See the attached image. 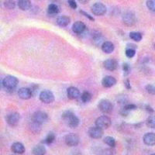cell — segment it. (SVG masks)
Here are the masks:
<instances>
[{"label":"cell","mask_w":155,"mask_h":155,"mask_svg":"<svg viewBox=\"0 0 155 155\" xmlns=\"http://www.w3.org/2000/svg\"><path fill=\"white\" fill-rule=\"evenodd\" d=\"M147 7L150 11L155 12V0H147Z\"/></svg>","instance_id":"cell-31"},{"label":"cell","mask_w":155,"mask_h":155,"mask_svg":"<svg viewBox=\"0 0 155 155\" xmlns=\"http://www.w3.org/2000/svg\"><path fill=\"white\" fill-rule=\"evenodd\" d=\"M136 51L134 48H128L127 50H126V55H127V58H132L135 56Z\"/></svg>","instance_id":"cell-32"},{"label":"cell","mask_w":155,"mask_h":155,"mask_svg":"<svg viewBox=\"0 0 155 155\" xmlns=\"http://www.w3.org/2000/svg\"><path fill=\"white\" fill-rule=\"evenodd\" d=\"M64 141L68 147H74L77 146L79 143V137L76 134H69L65 137Z\"/></svg>","instance_id":"cell-10"},{"label":"cell","mask_w":155,"mask_h":155,"mask_svg":"<svg viewBox=\"0 0 155 155\" xmlns=\"http://www.w3.org/2000/svg\"><path fill=\"white\" fill-rule=\"evenodd\" d=\"M6 122L9 126L15 127L19 124L20 116L18 113H12L6 116Z\"/></svg>","instance_id":"cell-11"},{"label":"cell","mask_w":155,"mask_h":155,"mask_svg":"<svg viewBox=\"0 0 155 155\" xmlns=\"http://www.w3.org/2000/svg\"><path fill=\"white\" fill-rule=\"evenodd\" d=\"M124 109L127 110V111H130V110H134V109H137V106L134 104H127L124 108Z\"/></svg>","instance_id":"cell-35"},{"label":"cell","mask_w":155,"mask_h":155,"mask_svg":"<svg viewBox=\"0 0 155 155\" xmlns=\"http://www.w3.org/2000/svg\"><path fill=\"white\" fill-rule=\"evenodd\" d=\"M106 5L101 2H96L92 6V12L95 16H103L106 12Z\"/></svg>","instance_id":"cell-8"},{"label":"cell","mask_w":155,"mask_h":155,"mask_svg":"<svg viewBox=\"0 0 155 155\" xmlns=\"http://www.w3.org/2000/svg\"><path fill=\"white\" fill-rule=\"evenodd\" d=\"M68 2L71 9H75L77 8V3H76L75 0H68Z\"/></svg>","instance_id":"cell-36"},{"label":"cell","mask_w":155,"mask_h":155,"mask_svg":"<svg viewBox=\"0 0 155 155\" xmlns=\"http://www.w3.org/2000/svg\"><path fill=\"white\" fill-rule=\"evenodd\" d=\"M11 150L14 153H18V154H22L25 153V147L23 146V143H19V142H16V143H12L11 147Z\"/></svg>","instance_id":"cell-17"},{"label":"cell","mask_w":155,"mask_h":155,"mask_svg":"<svg viewBox=\"0 0 155 155\" xmlns=\"http://www.w3.org/2000/svg\"><path fill=\"white\" fill-rule=\"evenodd\" d=\"M62 118L71 128H76L79 125V119L78 118L77 116L74 115V113L71 110H67V111L64 112L63 114H62Z\"/></svg>","instance_id":"cell-1"},{"label":"cell","mask_w":155,"mask_h":155,"mask_svg":"<svg viewBox=\"0 0 155 155\" xmlns=\"http://www.w3.org/2000/svg\"><path fill=\"white\" fill-rule=\"evenodd\" d=\"M18 95L20 99H25V100H27V99H30L33 95H32L31 90L30 88H22L18 91Z\"/></svg>","instance_id":"cell-15"},{"label":"cell","mask_w":155,"mask_h":155,"mask_svg":"<svg viewBox=\"0 0 155 155\" xmlns=\"http://www.w3.org/2000/svg\"><path fill=\"white\" fill-rule=\"evenodd\" d=\"M102 50L106 54H111L114 51V45L110 41H106L102 44Z\"/></svg>","instance_id":"cell-20"},{"label":"cell","mask_w":155,"mask_h":155,"mask_svg":"<svg viewBox=\"0 0 155 155\" xmlns=\"http://www.w3.org/2000/svg\"><path fill=\"white\" fill-rule=\"evenodd\" d=\"M145 108H146L147 111L149 112V113H153V112H154V111H153V109H152V108L150 107V106H148V105H147V106H146V107H145Z\"/></svg>","instance_id":"cell-39"},{"label":"cell","mask_w":155,"mask_h":155,"mask_svg":"<svg viewBox=\"0 0 155 155\" xmlns=\"http://www.w3.org/2000/svg\"><path fill=\"white\" fill-rule=\"evenodd\" d=\"M4 6L8 9H13L16 7V2L13 0H5L4 2Z\"/></svg>","instance_id":"cell-28"},{"label":"cell","mask_w":155,"mask_h":155,"mask_svg":"<svg viewBox=\"0 0 155 155\" xmlns=\"http://www.w3.org/2000/svg\"><path fill=\"white\" fill-rule=\"evenodd\" d=\"M81 98L83 102H88L92 99V95L88 92H84L81 95Z\"/></svg>","instance_id":"cell-30"},{"label":"cell","mask_w":155,"mask_h":155,"mask_svg":"<svg viewBox=\"0 0 155 155\" xmlns=\"http://www.w3.org/2000/svg\"><path fill=\"white\" fill-rule=\"evenodd\" d=\"M60 12V8L56 4H50L48 8V12L49 15H56Z\"/></svg>","instance_id":"cell-23"},{"label":"cell","mask_w":155,"mask_h":155,"mask_svg":"<svg viewBox=\"0 0 155 155\" xmlns=\"http://www.w3.org/2000/svg\"><path fill=\"white\" fill-rule=\"evenodd\" d=\"M47 152L46 148L44 145H37V146L34 147L33 148V150H32V153L35 155H44Z\"/></svg>","instance_id":"cell-22"},{"label":"cell","mask_w":155,"mask_h":155,"mask_svg":"<svg viewBox=\"0 0 155 155\" xmlns=\"http://www.w3.org/2000/svg\"><path fill=\"white\" fill-rule=\"evenodd\" d=\"M81 12V13L82 15H84V16H86V17L88 18V19H90V20H92V21H94V20H95V19H94V18L92 17V16H90L89 14H88V13H87L86 12H84V11H81V12Z\"/></svg>","instance_id":"cell-37"},{"label":"cell","mask_w":155,"mask_h":155,"mask_svg":"<svg viewBox=\"0 0 155 155\" xmlns=\"http://www.w3.org/2000/svg\"><path fill=\"white\" fill-rule=\"evenodd\" d=\"M146 90L147 92L150 95H155V85L149 84L146 86Z\"/></svg>","instance_id":"cell-33"},{"label":"cell","mask_w":155,"mask_h":155,"mask_svg":"<svg viewBox=\"0 0 155 155\" xmlns=\"http://www.w3.org/2000/svg\"><path fill=\"white\" fill-rule=\"evenodd\" d=\"M40 100L44 103L50 104L54 101V95L50 90H44L40 94Z\"/></svg>","instance_id":"cell-5"},{"label":"cell","mask_w":155,"mask_h":155,"mask_svg":"<svg viewBox=\"0 0 155 155\" xmlns=\"http://www.w3.org/2000/svg\"><path fill=\"white\" fill-rule=\"evenodd\" d=\"M146 124L149 128L155 129V116H150L147 119Z\"/></svg>","instance_id":"cell-25"},{"label":"cell","mask_w":155,"mask_h":155,"mask_svg":"<svg viewBox=\"0 0 155 155\" xmlns=\"http://www.w3.org/2000/svg\"><path fill=\"white\" fill-rule=\"evenodd\" d=\"M143 143L147 146H154L155 145V134L154 133H147L143 137Z\"/></svg>","instance_id":"cell-12"},{"label":"cell","mask_w":155,"mask_h":155,"mask_svg":"<svg viewBox=\"0 0 155 155\" xmlns=\"http://www.w3.org/2000/svg\"><path fill=\"white\" fill-rule=\"evenodd\" d=\"M86 29L85 24L81 21H77L73 24L72 26V30L74 33L77 34H81L84 33Z\"/></svg>","instance_id":"cell-14"},{"label":"cell","mask_w":155,"mask_h":155,"mask_svg":"<svg viewBox=\"0 0 155 155\" xmlns=\"http://www.w3.org/2000/svg\"><path fill=\"white\" fill-rule=\"evenodd\" d=\"M116 80L113 76H106L102 80V85L105 88H111L113 85H116Z\"/></svg>","instance_id":"cell-16"},{"label":"cell","mask_w":155,"mask_h":155,"mask_svg":"<svg viewBox=\"0 0 155 155\" xmlns=\"http://www.w3.org/2000/svg\"><path fill=\"white\" fill-rule=\"evenodd\" d=\"M57 23L58 26L61 27H67L68 25L70 23V18L67 16H61L57 19Z\"/></svg>","instance_id":"cell-21"},{"label":"cell","mask_w":155,"mask_h":155,"mask_svg":"<svg viewBox=\"0 0 155 155\" xmlns=\"http://www.w3.org/2000/svg\"><path fill=\"white\" fill-rule=\"evenodd\" d=\"M130 39H132L133 41H136V42H139L142 40L143 36L139 32H131L130 34Z\"/></svg>","instance_id":"cell-24"},{"label":"cell","mask_w":155,"mask_h":155,"mask_svg":"<svg viewBox=\"0 0 155 155\" xmlns=\"http://www.w3.org/2000/svg\"><path fill=\"white\" fill-rule=\"evenodd\" d=\"M135 14L132 12H127L123 16V22L127 27H132L136 23Z\"/></svg>","instance_id":"cell-7"},{"label":"cell","mask_w":155,"mask_h":155,"mask_svg":"<svg viewBox=\"0 0 155 155\" xmlns=\"http://www.w3.org/2000/svg\"><path fill=\"white\" fill-rule=\"evenodd\" d=\"M17 5L19 9L23 11L29 10L32 6V3L30 0H19Z\"/></svg>","instance_id":"cell-19"},{"label":"cell","mask_w":155,"mask_h":155,"mask_svg":"<svg viewBox=\"0 0 155 155\" xmlns=\"http://www.w3.org/2000/svg\"><path fill=\"white\" fill-rule=\"evenodd\" d=\"M48 120V115L43 111H37L32 116V121L38 124H43Z\"/></svg>","instance_id":"cell-3"},{"label":"cell","mask_w":155,"mask_h":155,"mask_svg":"<svg viewBox=\"0 0 155 155\" xmlns=\"http://www.w3.org/2000/svg\"><path fill=\"white\" fill-rule=\"evenodd\" d=\"M55 140V135L53 133H50L48 136L46 137V139L44 140V143L47 144H51L53 143Z\"/></svg>","instance_id":"cell-29"},{"label":"cell","mask_w":155,"mask_h":155,"mask_svg":"<svg viewBox=\"0 0 155 155\" xmlns=\"http://www.w3.org/2000/svg\"><path fill=\"white\" fill-rule=\"evenodd\" d=\"M41 124H38L37 123H34V122L32 121V124H30V130H32V132L34 133V134H37L41 131Z\"/></svg>","instance_id":"cell-27"},{"label":"cell","mask_w":155,"mask_h":155,"mask_svg":"<svg viewBox=\"0 0 155 155\" xmlns=\"http://www.w3.org/2000/svg\"><path fill=\"white\" fill-rule=\"evenodd\" d=\"M67 95L69 99H76L80 95V92L77 88L71 86L68 88Z\"/></svg>","instance_id":"cell-18"},{"label":"cell","mask_w":155,"mask_h":155,"mask_svg":"<svg viewBox=\"0 0 155 155\" xmlns=\"http://www.w3.org/2000/svg\"><path fill=\"white\" fill-rule=\"evenodd\" d=\"M88 136L93 139H100L103 136V130L98 127H93L88 130Z\"/></svg>","instance_id":"cell-9"},{"label":"cell","mask_w":155,"mask_h":155,"mask_svg":"<svg viewBox=\"0 0 155 155\" xmlns=\"http://www.w3.org/2000/svg\"><path fill=\"white\" fill-rule=\"evenodd\" d=\"M99 109L103 113H110L113 109V105L107 99H102L99 103Z\"/></svg>","instance_id":"cell-6"},{"label":"cell","mask_w":155,"mask_h":155,"mask_svg":"<svg viewBox=\"0 0 155 155\" xmlns=\"http://www.w3.org/2000/svg\"><path fill=\"white\" fill-rule=\"evenodd\" d=\"M111 120L109 117L106 116H99V118L95 120V125L96 127H99V128L105 130V129H108L110 126H111Z\"/></svg>","instance_id":"cell-4"},{"label":"cell","mask_w":155,"mask_h":155,"mask_svg":"<svg viewBox=\"0 0 155 155\" xmlns=\"http://www.w3.org/2000/svg\"><path fill=\"white\" fill-rule=\"evenodd\" d=\"M125 86L127 89H130L131 88L130 84V81H129V79H127L125 81Z\"/></svg>","instance_id":"cell-38"},{"label":"cell","mask_w":155,"mask_h":155,"mask_svg":"<svg viewBox=\"0 0 155 155\" xmlns=\"http://www.w3.org/2000/svg\"><path fill=\"white\" fill-rule=\"evenodd\" d=\"M103 66H104V68L106 70L113 71H115L117 68L118 64H117V61L116 60L111 58V59H107V60L103 62Z\"/></svg>","instance_id":"cell-13"},{"label":"cell","mask_w":155,"mask_h":155,"mask_svg":"<svg viewBox=\"0 0 155 155\" xmlns=\"http://www.w3.org/2000/svg\"><path fill=\"white\" fill-rule=\"evenodd\" d=\"M90 0H78V2L81 4H87Z\"/></svg>","instance_id":"cell-40"},{"label":"cell","mask_w":155,"mask_h":155,"mask_svg":"<svg viewBox=\"0 0 155 155\" xmlns=\"http://www.w3.org/2000/svg\"><path fill=\"white\" fill-rule=\"evenodd\" d=\"M2 83H3V87L5 88H6L7 90H13L18 85L19 80L17 78L14 77V76L9 75L6 76L2 80Z\"/></svg>","instance_id":"cell-2"},{"label":"cell","mask_w":155,"mask_h":155,"mask_svg":"<svg viewBox=\"0 0 155 155\" xmlns=\"http://www.w3.org/2000/svg\"><path fill=\"white\" fill-rule=\"evenodd\" d=\"M3 87V83H2V80L0 78V89H2Z\"/></svg>","instance_id":"cell-41"},{"label":"cell","mask_w":155,"mask_h":155,"mask_svg":"<svg viewBox=\"0 0 155 155\" xmlns=\"http://www.w3.org/2000/svg\"><path fill=\"white\" fill-rule=\"evenodd\" d=\"M123 69H124V74H125V75H128L130 71V65H129L128 64L124 63V65H123Z\"/></svg>","instance_id":"cell-34"},{"label":"cell","mask_w":155,"mask_h":155,"mask_svg":"<svg viewBox=\"0 0 155 155\" xmlns=\"http://www.w3.org/2000/svg\"><path fill=\"white\" fill-rule=\"evenodd\" d=\"M104 142L106 144H107L110 147H114L116 146V140L112 137H105Z\"/></svg>","instance_id":"cell-26"}]
</instances>
